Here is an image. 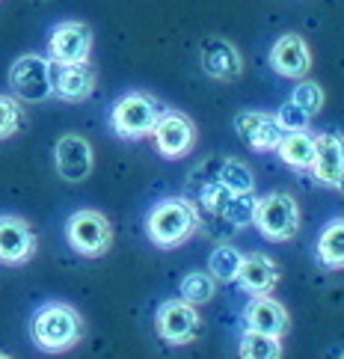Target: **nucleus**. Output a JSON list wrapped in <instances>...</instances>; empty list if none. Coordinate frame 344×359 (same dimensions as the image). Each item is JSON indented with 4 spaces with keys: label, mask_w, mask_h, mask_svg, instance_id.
Masks as SVG:
<instances>
[{
    "label": "nucleus",
    "mask_w": 344,
    "mask_h": 359,
    "mask_svg": "<svg viewBox=\"0 0 344 359\" xmlns=\"http://www.w3.org/2000/svg\"><path fill=\"white\" fill-rule=\"evenodd\" d=\"M240 262H244V255H240L235 247H228V243H223V247H216L211 252L208 259V273L216 279V282H235L238 279V271H240Z\"/></svg>",
    "instance_id": "23"
},
{
    "label": "nucleus",
    "mask_w": 344,
    "mask_h": 359,
    "mask_svg": "<svg viewBox=\"0 0 344 359\" xmlns=\"http://www.w3.org/2000/svg\"><path fill=\"white\" fill-rule=\"evenodd\" d=\"M199 66L208 78L228 83V81L240 78L244 60H240V50L228 39H223V36H208V39H202V45H199Z\"/></svg>",
    "instance_id": "10"
},
{
    "label": "nucleus",
    "mask_w": 344,
    "mask_h": 359,
    "mask_svg": "<svg viewBox=\"0 0 344 359\" xmlns=\"http://www.w3.org/2000/svg\"><path fill=\"white\" fill-rule=\"evenodd\" d=\"M158 116H160L158 98H151L149 93H128L113 104L110 128H113V134L122 140H143L151 134Z\"/></svg>",
    "instance_id": "3"
},
{
    "label": "nucleus",
    "mask_w": 344,
    "mask_h": 359,
    "mask_svg": "<svg viewBox=\"0 0 344 359\" xmlns=\"http://www.w3.org/2000/svg\"><path fill=\"white\" fill-rule=\"evenodd\" d=\"M24 107L18 104V98L12 95H0V140L15 137L24 128Z\"/></svg>",
    "instance_id": "26"
},
{
    "label": "nucleus",
    "mask_w": 344,
    "mask_h": 359,
    "mask_svg": "<svg viewBox=\"0 0 344 359\" xmlns=\"http://www.w3.org/2000/svg\"><path fill=\"white\" fill-rule=\"evenodd\" d=\"M199 229V211L190 199H160L146 217V235L160 250H175Z\"/></svg>",
    "instance_id": "2"
},
{
    "label": "nucleus",
    "mask_w": 344,
    "mask_h": 359,
    "mask_svg": "<svg viewBox=\"0 0 344 359\" xmlns=\"http://www.w3.org/2000/svg\"><path fill=\"white\" fill-rule=\"evenodd\" d=\"M66 241L83 259H101L113 243V226L101 211L81 208L66 220Z\"/></svg>",
    "instance_id": "4"
},
{
    "label": "nucleus",
    "mask_w": 344,
    "mask_h": 359,
    "mask_svg": "<svg viewBox=\"0 0 344 359\" xmlns=\"http://www.w3.org/2000/svg\"><path fill=\"white\" fill-rule=\"evenodd\" d=\"M238 356L240 359H282V344L276 336H267V332H252L244 330L238 344Z\"/></svg>",
    "instance_id": "21"
},
{
    "label": "nucleus",
    "mask_w": 344,
    "mask_h": 359,
    "mask_svg": "<svg viewBox=\"0 0 344 359\" xmlns=\"http://www.w3.org/2000/svg\"><path fill=\"white\" fill-rule=\"evenodd\" d=\"M0 359H12V356H6V353H0Z\"/></svg>",
    "instance_id": "31"
},
{
    "label": "nucleus",
    "mask_w": 344,
    "mask_h": 359,
    "mask_svg": "<svg viewBox=\"0 0 344 359\" xmlns=\"http://www.w3.org/2000/svg\"><path fill=\"white\" fill-rule=\"evenodd\" d=\"M30 336L45 353H66L83 336V318L69 303H45L30 320Z\"/></svg>",
    "instance_id": "1"
},
{
    "label": "nucleus",
    "mask_w": 344,
    "mask_h": 359,
    "mask_svg": "<svg viewBox=\"0 0 344 359\" xmlns=\"http://www.w3.org/2000/svg\"><path fill=\"white\" fill-rule=\"evenodd\" d=\"M155 327H158V336L167 341V344H175V348H181V344H190L196 336H199V312L196 306H190L187 300H163L155 312Z\"/></svg>",
    "instance_id": "7"
},
{
    "label": "nucleus",
    "mask_w": 344,
    "mask_h": 359,
    "mask_svg": "<svg viewBox=\"0 0 344 359\" xmlns=\"http://www.w3.org/2000/svg\"><path fill=\"white\" fill-rule=\"evenodd\" d=\"M291 327V318H288V309L279 300L267 297V294H259L252 297L244 309V330H252V332H267V336H276L282 339Z\"/></svg>",
    "instance_id": "17"
},
{
    "label": "nucleus",
    "mask_w": 344,
    "mask_h": 359,
    "mask_svg": "<svg viewBox=\"0 0 344 359\" xmlns=\"http://www.w3.org/2000/svg\"><path fill=\"white\" fill-rule=\"evenodd\" d=\"M312 175L317 184L336 187L344 178V137L336 131H324L315 137V158H312Z\"/></svg>",
    "instance_id": "11"
},
{
    "label": "nucleus",
    "mask_w": 344,
    "mask_h": 359,
    "mask_svg": "<svg viewBox=\"0 0 344 359\" xmlns=\"http://www.w3.org/2000/svg\"><path fill=\"white\" fill-rule=\"evenodd\" d=\"M178 294H181V300H187L190 306H202L208 303L214 294H216V279L211 273H202V271H193L181 279V285H178Z\"/></svg>",
    "instance_id": "24"
},
{
    "label": "nucleus",
    "mask_w": 344,
    "mask_h": 359,
    "mask_svg": "<svg viewBox=\"0 0 344 359\" xmlns=\"http://www.w3.org/2000/svg\"><path fill=\"white\" fill-rule=\"evenodd\" d=\"M273 116H276V122H279V128H282V131H309V119H312V116H309V113H305L303 107H297L291 98L273 113Z\"/></svg>",
    "instance_id": "29"
},
{
    "label": "nucleus",
    "mask_w": 344,
    "mask_h": 359,
    "mask_svg": "<svg viewBox=\"0 0 344 359\" xmlns=\"http://www.w3.org/2000/svg\"><path fill=\"white\" fill-rule=\"evenodd\" d=\"M338 190H341V194H344V178H341V184H338Z\"/></svg>",
    "instance_id": "30"
},
{
    "label": "nucleus",
    "mask_w": 344,
    "mask_h": 359,
    "mask_svg": "<svg viewBox=\"0 0 344 359\" xmlns=\"http://www.w3.org/2000/svg\"><path fill=\"white\" fill-rule=\"evenodd\" d=\"M252 214H256V196L252 194H235L228 199L226 211H223V220L235 229H244L252 223Z\"/></svg>",
    "instance_id": "25"
},
{
    "label": "nucleus",
    "mask_w": 344,
    "mask_h": 359,
    "mask_svg": "<svg viewBox=\"0 0 344 359\" xmlns=\"http://www.w3.org/2000/svg\"><path fill=\"white\" fill-rule=\"evenodd\" d=\"M50 69L54 62L42 54H24L9 66V89L15 98L39 104L54 95V81H50Z\"/></svg>",
    "instance_id": "6"
},
{
    "label": "nucleus",
    "mask_w": 344,
    "mask_h": 359,
    "mask_svg": "<svg viewBox=\"0 0 344 359\" xmlns=\"http://www.w3.org/2000/svg\"><path fill=\"white\" fill-rule=\"evenodd\" d=\"M235 282L240 285V291L252 294V297H259V294H270L276 288V282H279V267H276L273 259H267V255L252 252V255H244Z\"/></svg>",
    "instance_id": "18"
},
{
    "label": "nucleus",
    "mask_w": 344,
    "mask_h": 359,
    "mask_svg": "<svg viewBox=\"0 0 344 359\" xmlns=\"http://www.w3.org/2000/svg\"><path fill=\"white\" fill-rule=\"evenodd\" d=\"M92 50V27L86 21H60L48 36L50 62H86Z\"/></svg>",
    "instance_id": "9"
},
{
    "label": "nucleus",
    "mask_w": 344,
    "mask_h": 359,
    "mask_svg": "<svg viewBox=\"0 0 344 359\" xmlns=\"http://www.w3.org/2000/svg\"><path fill=\"white\" fill-rule=\"evenodd\" d=\"M270 69L282 78H305L312 69V50L305 45L303 36L297 33H285L279 36L270 48Z\"/></svg>",
    "instance_id": "15"
},
{
    "label": "nucleus",
    "mask_w": 344,
    "mask_h": 359,
    "mask_svg": "<svg viewBox=\"0 0 344 359\" xmlns=\"http://www.w3.org/2000/svg\"><path fill=\"white\" fill-rule=\"evenodd\" d=\"M291 101H294L297 107H303L309 116H315V113L324 110V89L312 83V81H303L294 86V93H291Z\"/></svg>",
    "instance_id": "28"
},
{
    "label": "nucleus",
    "mask_w": 344,
    "mask_h": 359,
    "mask_svg": "<svg viewBox=\"0 0 344 359\" xmlns=\"http://www.w3.org/2000/svg\"><path fill=\"white\" fill-rule=\"evenodd\" d=\"M36 241L33 229L27 220H21L15 214L0 217V264H24L36 255Z\"/></svg>",
    "instance_id": "13"
},
{
    "label": "nucleus",
    "mask_w": 344,
    "mask_h": 359,
    "mask_svg": "<svg viewBox=\"0 0 344 359\" xmlns=\"http://www.w3.org/2000/svg\"><path fill=\"white\" fill-rule=\"evenodd\" d=\"M235 194L228 190L226 184H220L216 178H211V182H205L202 184V190H199V205L205 208L208 214H214V217H223V211H226V205H228V199H232Z\"/></svg>",
    "instance_id": "27"
},
{
    "label": "nucleus",
    "mask_w": 344,
    "mask_h": 359,
    "mask_svg": "<svg viewBox=\"0 0 344 359\" xmlns=\"http://www.w3.org/2000/svg\"><path fill=\"white\" fill-rule=\"evenodd\" d=\"M252 226L261 232L267 241H291L300 229V208L294 196L288 194H267L256 199V214H252Z\"/></svg>",
    "instance_id": "5"
},
{
    "label": "nucleus",
    "mask_w": 344,
    "mask_h": 359,
    "mask_svg": "<svg viewBox=\"0 0 344 359\" xmlns=\"http://www.w3.org/2000/svg\"><path fill=\"white\" fill-rule=\"evenodd\" d=\"M54 95L62 101H86L95 93V69L89 62H54L50 69Z\"/></svg>",
    "instance_id": "16"
},
{
    "label": "nucleus",
    "mask_w": 344,
    "mask_h": 359,
    "mask_svg": "<svg viewBox=\"0 0 344 359\" xmlns=\"http://www.w3.org/2000/svg\"><path fill=\"white\" fill-rule=\"evenodd\" d=\"M276 151H279V158L288 166H294V170H309L312 158H315V137L305 131H285Z\"/></svg>",
    "instance_id": "20"
},
{
    "label": "nucleus",
    "mask_w": 344,
    "mask_h": 359,
    "mask_svg": "<svg viewBox=\"0 0 344 359\" xmlns=\"http://www.w3.org/2000/svg\"><path fill=\"white\" fill-rule=\"evenodd\" d=\"M151 137H155V146L163 158L178 161L196 146V125L181 110H160L155 128H151Z\"/></svg>",
    "instance_id": "8"
},
{
    "label": "nucleus",
    "mask_w": 344,
    "mask_h": 359,
    "mask_svg": "<svg viewBox=\"0 0 344 359\" xmlns=\"http://www.w3.org/2000/svg\"><path fill=\"white\" fill-rule=\"evenodd\" d=\"M54 163L60 178H66L71 184L86 182L89 172H92V146H89V140L81 134H62L54 146Z\"/></svg>",
    "instance_id": "12"
},
{
    "label": "nucleus",
    "mask_w": 344,
    "mask_h": 359,
    "mask_svg": "<svg viewBox=\"0 0 344 359\" xmlns=\"http://www.w3.org/2000/svg\"><path fill=\"white\" fill-rule=\"evenodd\" d=\"M216 182L226 184L232 194H252L256 190V178H252V170L247 163H240L235 158H226L216 163Z\"/></svg>",
    "instance_id": "22"
},
{
    "label": "nucleus",
    "mask_w": 344,
    "mask_h": 359,
    "mask_svg": "<svg viewBox=\"0 0 344 359\" xmlns=\"http://www.w3.org/2000/svg\"><path fill=\"white\" fill-rule=\"evenodd\" d=\"M235 131L252 151H276L279 140H282V128H279L276 116L261 110H244L235 116Z\"/></svg>",
    "instance_id": "14"
},
{
    "label": "nucleus",
    "mask_w": 344,
    "mask_h": 359,
    "mask_svg": "<svg viewBox=\"0 0 344 359\" xmlns=\"http://www.w3.org/2000/svg\"><path fill=\"white\" fill-rule=\"evenodd\" d=\"M341 359H344V356H341Z\"/></svg>",
    "instance_id": "32"
},
{
    "label": "nucleus",
    "mask_w": 344,
    "mask_h": 359,
    "mask_svg": "<svg viewBox=\"0 0 344 359\" xmlns=\"http://www.w3.org/2000/svg\"><path fill=\"white\" fill-rule=\"evenodd\" d=\"M315 259L326 271H344V217H336L324 226L315 247Z\"/></svg>",
    "instance_id": "19"
}]
</instances>
